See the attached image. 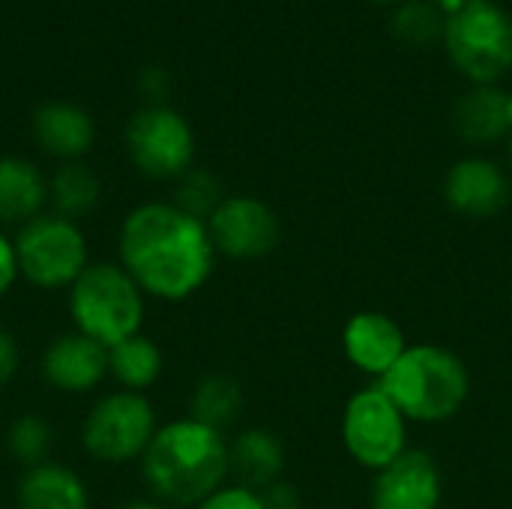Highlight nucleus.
I'll list each match as a JSON object with an SVG mask.
<instances>
[{
	"mask_svg": "<svg viewBox=\"0 0 512 509\" xmlns=\"http://www.w3.org/2000/svg\"><path fill=\"white\" fill-rule=\"evenodd\" d=\"M258 495H261V501H264V507L267 509H300L303 507L297 486H294V483H288L285 477H282V480H276L273 486H267V489H264V492H258Z\"/></svg>",
	"mask_w": 512,
	"mask_h": 509,
	"instance_id": "obj_27",
	"label": "nucleus"
},
{
	"mask_svg": "<svg viewBox=\"0 0 512 509\" xmlns=\"http://www.w3.org/2000/svg\"><path fill=\"white\" fill-rule=\"evenodd\" d=\"M162 369H165L162 351L144 333L108 348V375L120 384V390L144 393L147 387L159 381Z\"/></svg>",
	"mask_w": 512,
	"mask_h": 509,
	"instance_id": "obj_20",
	"label": "nucleus"
},
{
	"mask_svg": "<svg viewBox=\"0 0 512 509\" xmlns=\"http://www.w3.org/2000/svg\"><path fill=\"white\" fill-rule=\"evenodd\" d=\"M222 201H225L222 183L210 171H204V168H189L177 180V189H174V201L171 204H177L183 213L207 222Z\"/></svg>",
	"mask_w": 512,
	"mask_h": 509,
	"instance_id": "obj_23",
	"label": "nucleus"
},
{
	"mask_svg": "<svg viewBox=\"0 0 512 509\" xmlns=\"http://www.w3.org/2000/svg\"><path fill=\"white\" fill-rule=\"evenodd\" d=\"M510 162H512V132H510Z\"/></svg>",
	"mask_w": 512,
	"mask_h": 509,
	"instance_id": "obj_32",
	"label": "nucleus"
},
{
	"mask_svg": "<svg viewBox=\"0 0 512 509\" xmlns=\"http://www.w3.org/2000/svg\"><path fill=\"white\" fill-rule=\"evenodd\" d=\"M195 509H267L261 495L246 489V486H237V483H225L222 489H216L210 498H204Z\"/></svg>",
	"mask_w": 512,
	"mask_h": 509,
	"instance_id": "obj_26",
	"label": "nucleus"
},
{
	"mask_svg": "<svg viewBox=\"0 0 512 509\" xmlns=\"http://www.w3.org/2000/svg\"><path fill=\"white\" fill-rule=\"evenodd\" d=\"M123 509H171V507H165L162 501H156V498H153V501H129Z\"/></svg>",
	"mask_w": 512,
	"mask_h": 509,
	"instance_id": "obj_31",
	"label": "nucleus"
},
{
	"mask_svg": "<svg viewBox=\"0 0 512 509\" xmlns=\"http://www.w3.org/2000/svg\"><path fill=\"white\" fill-rule=\"evenodd\" d=\"M69 315L75 330L114 348L141 333L144 291L120 264H90L69 288Z\"/></svg>",
	"mask_w": 512,
	"mask_h": 509,
	"instance_id": "obj_4",
	"label": "nucleus"
},
{
	"mask_svg": "<svg viewBox=\"0 0 512 509\" xmlns=\"http://www.w3.org/2000/svg\"><path fill=\"white\" fill-rule=\"evenodd\" d=\"M120 267L144 297L180 303L198 294L213 276L216 246L207 222L177 204L150 201L135 207L120 228Z\"/></svg>",
	"mask_w": 512,
	"mask_h": 509,
	"instance_id": "obj_1",
	"label": "nucleus"
},
{
	"mask_svg": "<svg viewBox=\"0 0 512 509\" xmlns=\"http://www.w3.org/2000/svg\"><path fill=\"white\" fill-rule=\"evenodd\" d=\"M18 258H15V243L0 231V297L15 285L18 279Z\"/></svg>",
	"mask_w": 512,
	"mask_h": 509,
	"instance_id": "obj_28",
	"label": "nucleus"
},
{
	"mask_svg": "<svg viewBox=\"0 0 512 509\" xmlns=\"http://www.w3.org/2000/svg\"><path fill=\"white\" fill-rule=\"evenodd\" d=\"M456 135L465 144H495L512 132L510 93L495 84H477L453 108Z\"/></svg>",
	"mask_w": 512,
	"mask_h": 509,
	"instance_id": "obj_16",
	"label": "nucleus"
},
{
	"mask_svg": "<svg viewBox=\"0 0 512 509\" xmlns=\"http://www.w3.org/2000/svg\"><path fill=\"white\" fill-rule=\"evenodd\" d=\"M444 45L450 60L474 84H495L512 66V18L492 0H474L447 15Z\"/></svg>",
	"mask_w": 512,
	"mask_h": 509,
	"instance_id": "obj_5",
	"label": "nucleus"
},
{
	"mask_svg": "<svg viewBox=\"0 0 512 509\" xmlns=\"http://www.w3.org/2000/svg\"><path fill=\"white\" fill-rule=\"evenodd\" d=\"M147 489L165 507H198L228 480V441L192 417L159 426L141 456Z\"/></svg>",
	"mask_w": 512,
	"mask_h": 509,
	"instance_id": "obj_2",
	"label": "nucleus"
},
{
	"mask_svg": "<svg viewBox=\"0 0 512 509\" xmlns=\"http://www.w3.org/2000/svg\"><path fill=\"white\" fill-rule=\"evenodd\" d=\"M42 375L60 393H87L108 375V348L78 330L63 333L45 348Z\"/></svg>",
	"mask_w": 512,
	"mask_h": 509,
	"instance_id": "obj_14",
	"label": "nucleus"
},
{
	"mask_svg": "<svg viewBox=\"0 0 512 509\" xmlns=\"http://www.w3.org/2000/svg\"><path fill=\"white\" fill-rule=\"evenodd\" d=\"M48 450H51V426L45 420H39V417H21V420H15V426L9 432V453L21 465L33 468V465L48 462L45 459Z\"/></svg>",
	"mask_w": 512,
	"mask_h": 509,
	"instance_id": "obj_25",
	"label": "nucleus"
},
{
	"mask_svg": "<svg viewBox=\"0 0 512 509\" xmlns=\"http://www.w3.org/2000/svg\"><path fill=\"white\" fill-rule=\"evenodd\" d=\"M48 183L42 171L18 156L0 159V222H30L42 213Z\"/></svg>",
	"mask_w": 512,
	"mask_h": 509,
	"instance_id": "obj_19",
	"label": "nucleus"
},
{
	"mask_svg": "<svg viewBox=\"0 0 512 509\" xmlns=\"http://www.w3.org/2000/svg\"><path fill=\"white\" fill-rule=\"evenodd\" d=\"M375 384L393 399L408 423L420 426L453 420L471 399L468 363L456 351L432 342L408 345L399 363Z\"/></svg>",
	"mask_w": 512,
	"mask_h": 509,
	"instance_id": "obj_3",
	"label": "nucleus"
},
{
	"mask_svg": "<svg viewBox=\"0 0 512 509\" xmlns=\"http://www.w3.org/2000/svg\"><path fill=\"white\" fill-rule=\"evenodd\" d=\"M408 420L378 387L357 390L342 411L345 453L366 471H381L408 450Z\"/></svg>",
	"mask_w": 512,
	"mask_h": 509,
	"instance_id": "obj_8",
	"label": "nucleus"
},
{
	"mask_svg": "<svg viewBox=\"0 0 512 509\" xmlns=\"http://www.w3.org/2000/svg\"><path fill=\"white\" fill-rule=\"evenodd\" d=\"M444 15L438 6L423 3V0H411L405 6H399V12L393 15L390 27L393 33L408 42V45H432L435 39L444 36Z\"/></svg>",
	"mask_w": 512,
	"mask_h": 509,
	"instance_id": "obj_24",
	"label": "nucleus"
},
{
	"mask_svg": "<svg viewBox=\"0 0 512 509\" xmlns=\"http://www.w3.org/2000/svg\"><path fill=\"white\" fill-rule=\"evenodd\" d=\"M156 429V411L147 396L117 390L93 405L81 429V444L105 465H126L147 453Z\"/></svg>",
	"mask_w": 512,
	"mask_h": 509,
	"instance_id": "obj_7",
	"label": "nucleus"
},
{
	"mask_svg": "<svg viewBox=\"0 0 512 509\" xmlns=\"http://www.w3.org/2000/svg\"><path fill=\"white\" fill-rule=\"evenodd\" d=\"M342 351L357 372L381 381L408 351V339L405 330L387 312L369 309L351 315V321L345 324Z\"/></svg>",
	"mask_w": 512,
	"mask_h": 509,
	"instance_id": "obj_13",
	"label": "nucleus"
},
{
	"mask_svg": "<svg viewBox=\"0 0 512 509\" xmlns=\"http://www.w3.org/2000/svg\"><path fill=\"white\" fill-rule=\"evenodd\" d=\"M33 132L45 153L66 162H78L90 150L96 135L90 114L72 102H45L42 108H36Z\"/></svg>",
	"mask_w": 512,
	"mask_h": 509,
	"instance_id": "obj_17",
	"label": "nucleus"
},
{
	"mask_svg": "<svg viewBox=\"0 0 512 509\" xmlns=\"http://www.w3.org/2000/svg\"><path fill=\"white\" fill-rule=\"evenodd\" d=\"M18 273L36 288H72L75 279L90 267L87 240L72 219L45 216L24 222L15 234Z\"/></svg>",
	"mask_w": 512,
	"mask_h": 509,
	"instance_id": "obj_6",
	"label": "nucleus"
},
{
	"mask_svg": "<svg viewBox=\"0 0 512 509\" xmlns=\"http://www.w3.org/2000/svg\"><path fill=\"white\" fill-rule=\"evenodd\" d=\"M48 195H51V201L57 207V216L75 222L78 216H84V213H90L96 207V201H99V180H96V174L87 165L66 162L54 174V180L48 186Z\"/></svg>",
	"mask_w": 512,
	"mask_h": 509,
	"instance_id": "obj_22",
	"label": "nucleus"
},
{
	"mask_svg": "<svg viewBox=\"0 0 512 509\" xmlns=\"http://www.w3.org/2000/svg\"><path fill=\"white\" fill-rule=\"evenodd\" d=\"M468 3H474V0H435V6H438L444 15H453V12H459V9H465Z\"/></svg>",
	"mask_w": 512,
	"mask_h": 509,
	"instance_id": "obj_30",
	"label": "nucleus"
},
{
	"mask_svg": "<svg viewBox=\"0 0 512 509\" xmlns=\"http://www.w3.org/2000/svg\"><path fill=\"white\" fill-rule=\"evenodd\" d=\"M444 201L456 216L465 219H495L512 201V183L507 171L486 159L468 156L450 165L444 177Z\"/></svg>",
	"mask_w": 512,
	"mask_h": 509,
	"instance_id": "obj_12",
	"label": "nucleus"
},
{
	"mask_svg": "<svg viewBox=\"0 0 512 509\" xmlns=\"http://www.w3.org/2000/svg\"><path fill=\"white\" fill-rule=\"evenodd\" d=\"M207 231L216 255H228L234 261L267 258L282 240L279 216L255 195H225V201L207 219Z\"/></svg>",
	"mask_w": 512,
	"mask_h": 509,
	"instance_id": "obj_10",
	"label": "nucleus"
},
{
	"mask_svg": "<svg viewBox=\"0 0 512 509\" xmlns=\"http://www.w3.org/2000/svg\"><path fill=\"white\" fill-rule=\"evenodd\" d=\"M243 402H246V396H243L240 381H234L231 375H207L192 390L189 417L216 432H225L228 426L237 423Z\"/></svg>",
	"mask_w": 512,
	"mask_h": 509,
	"instance_id": "obj_21",
	"label": "nucleus"
},
{
	"mask_svg": "<svg viewBox=\"0 0 512 509\" xmlns=\"http://www.w3.org/2000/svg\"><path fill=\"white\" fill-rule=\"evenodd\" d=\"M126 147L141 174L153 180H180L192 168L195 135L183 114L168 105H150L129 120Z\"/></svg>",
	"mask_w": 512,
	"mask_h": 509,
	"instance_id": "obj_9",
	"label": "nucleus"
},
{
	"mask_svg": "<svg viewBox=\"0 0 512 509\" xmlns=\"http://www.w3.org/2000/svg\"><path fill=\"white\" fill-rule=\"evenodd\" d=\"M285 474V447L270 429H243L228 444V477L237 486L264 492Z\"/></svg>",
	"mask_w": 512,
	"mask_h": 509,
	"instance_id": "obj_15",
	"label": "nucleus"
},
{
	"mask_svg": "<svg viewBox=\"0 0 512 509\" xmlns=\"http://www.w3.org/2000/svg\"><path fill=\"white\" fill-rule=\"evenodd\" d=\"M15 372H18V345L6 330H0V387L9 384Z\"/></svg>",
	"mask_w": 512,
	"mask_h": 509,
	"instance_id": "obj_29",
	"label": "nucleus"
},
{
	"mask_svg": "<svg viewBox=\"0 0 512 509\" xmlns=\"http://www.w3.org/2000/svg\"><path fill=\"white\" fill-rule=\"evenodd\" d=\"M18 509H90V495L75 471L42 462L21 477Z\"/></svg>",
	"mask_w": 512,
	"mask_h": 509,
	"instance_id": "obj_18",
	"label": "nucleus"
},
{
	"mask_svg": "<svg viewBox=\"0 0 512 509\" xmlns=\"http://www.w3.org/2000/svg\"><path fill=\"white\" fill-rule=\"evenodd\" d=\"M444 474L429 450L408 447L396 462L375 471L369 489L372 509H441Z\"/></svg>",
	"mask_w": 512,
	"mask_h": 509,
	"instance_id": "obj_11",
	"label": "nucleus"
}]
</instances>
